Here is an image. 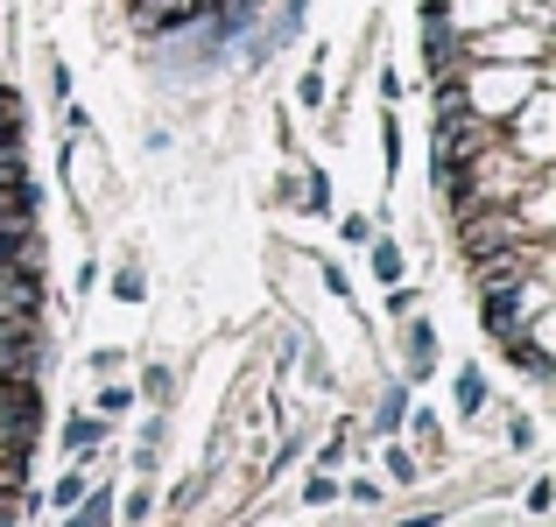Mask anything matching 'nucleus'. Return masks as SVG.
<instances>
[{"instance_id": "nucleus-1", "label": "nucleus", "mask_w": 556, "mask_h": 527, "mask_svg": "<svg viewBox=\"0 0 556 527\" xmlns=\"http://www.w3.org/2000/svg\"><path fill=\"white\" fill-rule=\"evenodd\" d=\"M402 351H408V380H430V365H437V331L422 324V317H408Z\"/></svg>"}, {"instance_id": "nucleus-2", "label": "nucleus", "mask_w": 556, "mask_h": 527, "mask_svg": "<svg viewBox=\"0 0 556 527\" xmlns=\"http://www.w3.org/2000/svg\"><path fill=\"white\" fill-rule=\"evenodd\" d=\"M99 436H106V422H99V415H71L64 422V450H71V458H92Z\"/></svg>"}, {"instance_id": "nucleus-3", "label": "nucleus", "mask_w": 556, "mask_h": 527, "mask_svg": "<svg viewBox=\"0 0 556 527\" xmlns=\"http://www.w3.org/2000/svg\"><path fill=\"white\" fill-rule=\"evenodd\" d=\"M402 415H408V380H394V387L380 394V408H374V429L394 436V429H402Z\"/></svg>"}, {"instance_id": "nucleus-4", "label": "nucleus", "mask_w": 556, "mask_h": 527, "mask_svg": "<svg viewBox=\"0 0 556 527\" xmlns=\"http://www.w3.org/2000/svg\"><path fill=\"white\" fill-rule=\"evenodd\" d=\"M141 401L169 408V401H177V373H169V365H149V373H141Z\"/></svg>"}, {"instance_id": "nucleus-5", "label": "nucleus", "mask_w": 556, "mask_h": 527, "mask_svg": "<svg viewBox=\"0 0 556 527\" xmlns=\"http://www.w3.org/2000/svg\"><path fill=\"white\" fill-rule=\"evenodd\" d=\"M458 408H465V415L486 408V373H479V365H458Z\"/></svg>"}, {"instance_id": "nucleus-6", "label": "nucleus", "mask_w": 556, "mask_h": 527, "mask_svg": "<svg viewBox=\"0 0 556 527\" xmlns=\"http://www.w3.org/2000/svg\"><path fill=\"white\" fill-rule=\"evenodd\" d=\"M374 282L380 288L402 282V246H394V240H374Z\"/></svg>"}, {"instance_id": "nucleus-7", "label": "nucleus", "mask_w": 556, "mask_h": 527, "mask_svg": "<svg viewBox=\"0 0 556 527\" xmlns=\"http://www.w3.org/2000/svg\"><path fill=\"white\" fill-rule=\"evenodd\" d=\"M106 506H113L106 492H92V500H85V506H78V514H71L64 527H106Z\"/></svg>"}, {"instance_id": "nucleus-8", "label": "nucleus", "mask_w": 556, "mask_h": 527, "mask_svg": "<svg viewBox=\"0 0 556 527\" xmlns=\"http://www.w3.org/2000/svg\"><path fill=\"white\" fill-rule=\"evenodd\" d=\"M296 99H303V106H325V70H303V85H296Z\"/></svg>"}, {"instance_id": "nucleus-9", "label": "nucleus", "mask_w": 556, "mask_h": 527, "mask_svg": "<svg viewBox=\"0 0 556 527\" xmlns=\"http://www.w3.org/2000/svg\"><path fill=\"white\" fill-rule=\"evenodd\" d=\"M50 500H56V506H78V500H85V478H78V472H71V478H56V492H50Z\"/></svg>"}, {"instance_id": "nucleus-10", "label": "nucleus", "mask_w": 556, "mask_h": 527, "mask_svg": "<svg viewBox=\"0 0 556 527\" xmlns=\"http://www.w3.org/2000/svg\"><path fill=\"white\" fill-rule=\"evenodd\" d=\"M113 296H121V303H141V296H149V282H141V274H135V268H127V274H121V282H113Z\"/></svg>"}, {"instance_id": "nucleus-11", "label": "nucleus", "mask_w": 556, "mask_h": 527, "mask_svg": "<svg viewBox=\"0 0 556 527\" xmlns=\"http://www.w3.org/2000/svg\"><path fill=\"white\" fill-rule=\"evenodd\" d=\"M331 492H339V486H331V472H317V478H311V486H303V500H311V506H325V500H331Z\"/></svg>"}]
</instances>
